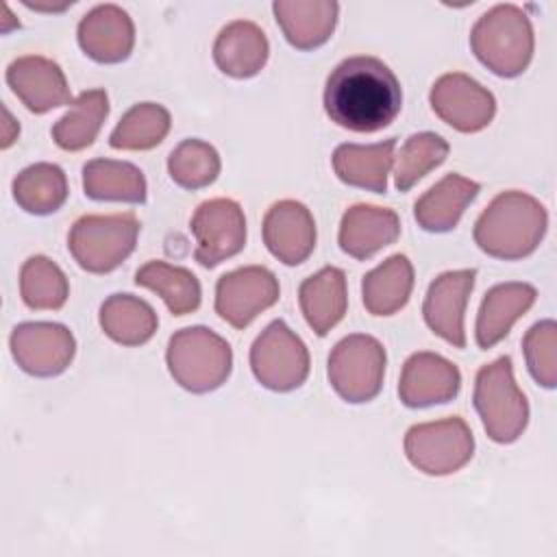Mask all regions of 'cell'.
Instances as JSON below:
<instances>
[{
    "label": "cell",
    "instance_id": "cell-1",
    "mask_svg": "<svg viewBox=\"0 0 557 557\" xmlns=\"http://www.w3.org/2000/svg\"><path fill=\"white\" fill-rule=\"evenodd\" d=\"M400 107V83L376 57H348L326 78L324 111L331 122L352 133H376L389 126Z\"/></svg>",
    "mask_w": 557,
    "mask_h": 557
},
{
    "label": "cell",
    "instance_id": "cell-2",
    "mask_svg": "<svg viewBox=\"0 0 557 557\" xmlns=\"http://www.w3.org/2000/svg\"><path fill=\"white\" fill-rule=\"evenodd\" d=\"M548 226L544 205L527 191H503L474 224L476 246L496 259H524L540 246Z\"/></svg>",
    "mask_w": 557,
    "mask_h": 557
},
{
    "label": "cell",
    "instance_id": "cell-3",
    "mask_svg": "<svg viewBox=\"0 0 557 557\" xmlns=\"http://www.w3.org/2000/svg\"><path fill=\"white\" fill-rule=\"evenodd\" d=\"M533 44V26L516 4H496L476 20L470 33L474 57L503 78H513L527 70Z\"/></svg>",
    "mask_w": 557,
    "mask_h": 557
},
{
    "label": "cell",
    "instance_id": "cell-4",
    "mask_svg": "<svg viewBox=\"0 0 557 557\" xmlns=\"http://www.w3.org/2000/svg\"><path fill=\"white\" fill-rule=\"evenodd\" d=\"M172 379L187 392L218 389L231 374L233 350L224 337L207 326H187L170 337L165 352Z\"/></svg>",
    "mask_w": 557,
    "mask_h": 557
},
{
    "label": "cell",
    "instance_id": "cell-5",
    "mask_svg": "<svg viewBox=\"0 0 557 557\" xmlns=\"http://www.w3.org/2000/svg\"><path fill=\"white\" fill-rule=\"evenodd\" d=\"M472 400L490 440L511 444L527 429L529 403L513 379L509 357H498L476 372Z\"/></svg>",
    "mask_w": 557,
    "mask_h": 557
},
{
    "label": "cell",
    "instance_id": "cell-6",
    "mask_svg": "<svg viewBox=\"0 0 557 557\" xmlns=\"http://www.w3.org/2000/svg\"><path fill=\"white\" fill-rule=\"evenodd\" d=\"M139 220L135 213L83 215L67 235V248L83 270L107 274L128 259L135 250Z\"/></svg>",
    "mask_w": 557,
    "mask_h": 557
},
{
    "label": "cell",
    "instance_id": "cell-7",
    "mask_svg": "<svg viewBox=\"0 0 557 557\" xmlns=\"http://www.w3.org/2000/svg\"><path fill=\"white\" fill-rule=\"evenodd\" d=\"M385 361V348L376 337L352 333L339 339L329 355V383L346 403H368L383 387Z\"/></svg>",
    "mask_w": 557,
    "mask_h": 557
},
{
    "label": "cell",
    "instance_id": "cell-8",
    "mask_svg": "<svg viewBox=\"0 0 557 557\" xmlns=\"http://www.w3.org/2000/svg\"><path fill=\"white\" fill-rule=\"evenodd\" d=\"M474 453V437L463 418L413 424L405 435V455L413 468L431 476L461 470Z\"/></svg>",
    "mask_w": 557,
    "mask_h": 557
},
{
    "label": "cell",
    "instance_id": "cell-9",
    "mask_svg": "<svg viewBox=\"0 0 557 557\" xmlns=\"http://www.w3.org/2000/svg\"><path fill=\"white\" fill-rule=\"evenodd\" d=\"M255 379L272 392H292L309 374V350L305 342L283 322H270L250 348Z\"/></svg>",
    "mask_w": 557,
    "mask_h": 557
},
{
    "label": "cell",
    "instance_id": "cell-10",
    "mask_svg": "<svg viewBox=\"0 0 557 557\" xmlns=\"http://www.w3.org/2000/svg\"><path fill=\"white\" fill-rule=\"evenodd\" d=\"M189 228L196 237L194 259L202 268H215L246 246L244 209L231 198L205 200L194 211Z\"/></svg>",
    "mask_w": 557,
    "mask_h": 557
},
{
    "label": "cell",
    "instance_id": "cell-11",
    "mask_svg": "<svg viewBox=\"0 0 557 557\" xmlns=\"http://www.w3.org/2000/svg\"><path fill=\"white\" fill-rule=\"evenodd\" d=\"M435 115L459 133H479L496 115V100L481 83L461 72L440 76L429 94Z\"/></svg>",
    "mask_w": 557,
    "mask_h": 557
},
{
    "label": "cell",
    "instance_id": "cell-12",
    "mask_svg": "<svg viewBox=\"0 0 557 557\" xmlns=\"http://www.w3.org/2000/svg\"><path fill=\"white\" fill-rule=\"evenodd\" d=\"M281 294L276 276L263 265H246L220 276L215 311L235 329H246L261 311L276 305Z\"/></svg>",
    "mask_w": 557,
    "mask_h": 557
},
{
    "label": "cell",
    "instance_id": "cell-13",
    "mask_svg": "<svg viewBox=\"0 0 557 557\" xmlns=\"http://www.w3.org/2000/svg\"><path fill=\"white\" fill-rule=\"evenodd\" d=\"M11 352L26 374L57 376L72 363L76 339L57 322H22L11 333Z\"/></svg>",
    "mask_w": 557,
    "mask_h": 557
},
{
    "label": "cell",
    "instance_id": "cell-14",
    "mask_svg": "<svg viewBox=\"0 0 557 557\" xmlns=\"http://www.w3.org/2000/svg\"><path fill=\"white\" fill-rule=\"evenodd\" d=\"M476 270H453L440 274L424 296L422 315L426 326L453 348H466L463 313L474 289Z\"/></svg>",
    "mask_w": 557,
    "mask_h": 557
},
{
    "label": "cell",
    "instance_id": "cell-15",
    "mask_svg": "<svg viewBox=\"0 0 557 557\" xmlns=\"http://www.w3.org/2000/svg\"><path fill=\"white\" fill-rule=\"evenodd\" d=\"M459 389V368L437 352H413L403 366L398 396L405 407L420 409L450 403Z\"/></svg>",
    "mask_w": 557,
    "mask_h": 557
},
{
    "label": "cell",
    "instance_id": "cell-16",
    "mask_svg": "<svg viewBox=\"0 0 557 557\" xmlns=\"http://www.w3.org/2000/svg\"><path fill=\"white\" fill-rule=\"evenodd\" d=\"M7 83L33 113L72 104V91L61 65L52 59L28 54L9 63Z\"/></svg>",
    "mask_w": 557,
    "mask_h": 557
},
{
    "label": "cell",
    "instance_id": "cell-17",
    "mask_svg": "<svg viewBox=\"0 0 557 557\" xmlns=\"http://www.w3.org/2000/svg\"><path fill=\"white\" fill-rule=\"evenodd\" d=\"M263 244L285 265L302 263L315 248V220L298 200L274 202L263 218Z\"/></svg>",
    "mask_w": 557,
    "mask_h": 557
},
{
    "label": "cell",
    "instance_id": "cell-18",
    "mask_svg": "<svg viewBox=\"0 0 557 557\" xmlns=\"http://www.w3.org/2000/svg\"><path fill=\"white\" fill-rule=\"evenodd\" d=\"M78 44L98 63H120L135 46V26L117 4H98L78 22Z\"/></svg>",
    "mask_w": 557,
    "mask_h": 557
},
{
    "label": "cell",
    "instance_id": "cell-19",
    "mask_svg": "<svg viewBox=\"0 0 557 557\" xmlns=\"http://www.w3.org/2000/svg\"><path fill=\"white\" fill-rule=\"evenodd\" d=\"M400 235L396 211L374 205L350 207L339 224V248L352 259H370Z\"/></svg>",
    "mask_w": 557,
    "mask_h": 557
},
{
    "label": "cell",
    "instance_id": "cell-20",
    "mask_svg": "<svg viewBox=\"0 0 557 557\" xmlns=\"http://www.w3.org/2000/svg\"><path fill=\"white\" fill-rule=\"evenodd\" d=\"M537 292L529 283H500L494 285L479 309L474 337L479 348L487 350L496 346L511 331L513 322L522 318L535 302Z\"/></svg>",
    "mask_w": 557,
    "mask_h": 557
},
{
    "label": "cell",
    "instance_id": "cell-21",
    "mask_svg": "<svg viewBox=\"0 0 557 557\" xmlns=\"http://www.w3.org/2000/svg\"><path fill=\"white\" fill-rule=\"evenodd\" d=\"M285 39L298 50H313L335 30L339 4L331 0H276L272 4Z\"/></svg>",
    "mask_w": 557,
    "mask_h": 557
},
{
    "label": "cell",
    "instance_id": "cell-22",
    "mask_svg": "<svg viewBox=\"0 0 557 557\" xmlns=\"http://www.w3.org/2000/svg\"><path fill=\"white\" fill-rule=\"evenodd\" d=\"M270 44L265 33L248 20L226 24L213 44L215 65L233 78H250L259 74L268 61Z\"/></svg>",
    "mask_w": 557,
    "mask_h": 557
},
{
    "label": "cell",
    "instance_id": "cell-23",
    "mask_svg": "<svg viewBox=\"0 0 557 557\" xmlns=\"http://www.w3.org/2000/svg\"><path fill=\"white\" fill-rule=\"evenodd\" d=\"M481 185L461 174H446L429 191H424L416 207L413 218L418 226L429 233H446L457 226L468 205L479 196Z\"/></svg>",
    "mask_w": 557,
    "mask_h": 557
},
{
    "label": "cell",
    "instance_id": "cell-24",
    "mask_svg": "<svg viewBox=\"0 0 557 557\" xmlns=\"http://www.w3.org/2000/svg\"><path fill=\"white\" fill-rule=\"evenodd\" d=\"M394 137L368 146L342 144L333 152V170L337 178L350 187L385 194L387 174L394 165Z\"/></svg>",
    "mask_w": 557,
    "mask_h": 557
},
{
    "label": "cell",
    "instance_id": "cell-25",
    "mask_svg": "<svg viewBox=\"0 0 557 557\" xmlns=\"http://www.w3.org/2000/svg\"><path fill=\"white\" fill-rule=\"evenodd\" d=\"M300 311L315 335H326L346 313V276L339 268L326 265L305 278L298 289Z\"/></svg>",
    "mask_w": 557,
    "mask_h": 557
},
{
    "label": "cell",
    "instance_id": "cell-26",
    "mask_svg": "<svg viewBox=\"0 0 557 557\" xmlns=\"http://www.w3.org/2000/svg\"><path fill=\"white\" fill-rule=\"evenodd\" d=\"M413 289V265L405 255H392L370 270L361 283L363 307L372 315H394L400 311Z\"/></svg>",
    "mask_w": 557,
    "mask_h": 557
},
{
    "label": "cell",
    "instance_id": "cell-27",
    "mask_svg": "<svg viewBox=\"0 0 557 557\" xmlns=\"http://www.w3.org/2000/svg\"><path fill=\"white\" fill-rule=\"evenodd\" d=\"M83 189L91 200L141 205L148 185L141 170L128 161L91 159L83 168Z\"/></svg>",
    "mask_w": 557,
    "mask_h": 557
},
{
    "label": "cell",
    "instance_id": "cell-28",
    "mask_svg": "<svg viewBox=\"0 0 557 557\" xmlns=\"http://www.w3.org/2000/svg\"><path fill=\"white\" fill-rule=\"evenodd\" d=\"M109 115V96L104 89H87L72 100L65 115L52 126V139L61 150H83L94 144Z\"/></svg>",
    "mask_w": 557,
    "mask_h": 557
},
{
    "label": "cell",
    "instance_id": "cell-29",
    "mask_svg": "<svg viewBox=\"0 0 557 557\" xmlns=\"http://www.w3.org/2000/svg\"><path fill=\"white\" fill-rule=\"evenodd\" d=\"M100 326L107 337L122 346H141L154 335L159 318L146 300L131 294H113L100 307Z\"/></svg>",
    "mask_w": 557,
    "mask_h": 557
},
{
    "label": "cell",
    "instance_id": "cell-30",
    "mask_svg": "<svg viewBox=\"0 0 557 557\" xmlns=\"http://www.w3.org/2000/svg\"><path fill=\"white\" fill-rule=\"evenodd\" d=\"M135 283L159 294L172 315H187L200 307L202 289L187 268L165 261H148L137 270Z\"/></svg>",
    "mask_w": 557,
    "mask_h": 557
},
{
    "label": "cell",
    "instance_id": "cell-31",
    "mask_svg": "<svg viewBox=\"0 0 557 557\" xmlns=\"http://www.w3.org/2000/svg\"><path fill=\"white\" fill-rule=\"evenodd\" d=\"M13 198L26 213H54L67 200L65 172L54 163H35L24 168L13 181Z\"/></svg>",
    "mask_w": 557,
    "mask_h": 557
},
{
    "label": "cell",
    "instance_id": "cell-32",
    "mask_svg": "<svg viewBox=\"0 0 557 557\" xmlns=\"http://www.w3.org/2000/svg\"><path fill=\"white\" fill-rule=\"evenodd\" d=\"M170 111L157 102L131 107L113 128L109 144L115 150H150L170 133Z\"/></svg>",
    "mask_w": 557,
    "mask_h": 557
},
{
    "label": "cell",
    "instance_id": "cell-33",
    "mask_svg": "<svg viewBox=\"0 0 557 557\" xmlns=\"http://www.w3.org/2000/svg\"><path fill=\"white\" fill-rule=\"evenodd\" d=\"M448 141L435 133H416L407 137L398 154H394V185L398 191H409L431 170L448 157Z\"/></svg>",
    "mask_w": 557,
    "mask_h": 557
},
{
    "label": "cell",
    "instance_id": "cell-34",
    "mask_svg": "<svg viewBox=\"0 0 557 557\" xmlns=\"http://www.w3.org/2000/svg\"><path fill=\"white\" fill-rule=\"evenodd\" d=\"M20 294L30 309H61L70 296L63 270L44 255L28 257L20 270Z\"/></svg>",
    "mask_w": 557,
    "mask_h": 557
},
{
    "label": "cell",
    "instance_id": "cell-35",
    "mask_svg": "<svg viewBox=\"0 0 557 557\" xmlns=\"http://www.w3.org/2000/svg\"><path fill=\"white\" fill-rule=\"evenodd\" d=\"M218 150L202 139L181 141L168 157L170 178L183 189H202L220 174Z\"/></svg>",
    "mask_w": 557,
    "mask_h": 557
},
{
    "label": "cell",
    "instance_id": "cell-36",
    "mask_svg": "<svg viewBox=\"0 0 557 557\" xmlns=\"http://www.w3.org/2000/svg\"><path fill=\"white\" fill-rule=\"evenodd\" d=\"M522 350L535 383L553 389L557 385V324L553 320L533 324L522 339Z\"/></svg>",
    "mask_w": 557,
    "mask_h": 557
},
{
    "label": "cell",
    "instance_id": "cell-37",
    "mask_svg": "<svg viewBox=\"0 0 557 557\" xmlns=\"http://www.w3.org/2000/svg\"><path fill=\"white\" fill-rule=\"evenodd\" d=\"M2 113H4V133H2V148H9L17 135H20V124L13 120L11 111L7 107H2Z\"/></svg>",
    "mask_w": 557,
    "mask_h": 557
},
{
    "label": "cell",
    "instance_id": "cell-38",
    "mask_svg": "<svg viewBox=\"0 0 557 557\" xmlns=\"http://www.w3.org/2000/svg\"><path fill=\"white\" fill-rule=\"evenodd\" d=\"M11 24H13V13L9 7H4V24H2V33L7 35L11 30Z\"/></svg>",
    "mask_w": 557,
    "mask_h": 557
}]
</instances>
